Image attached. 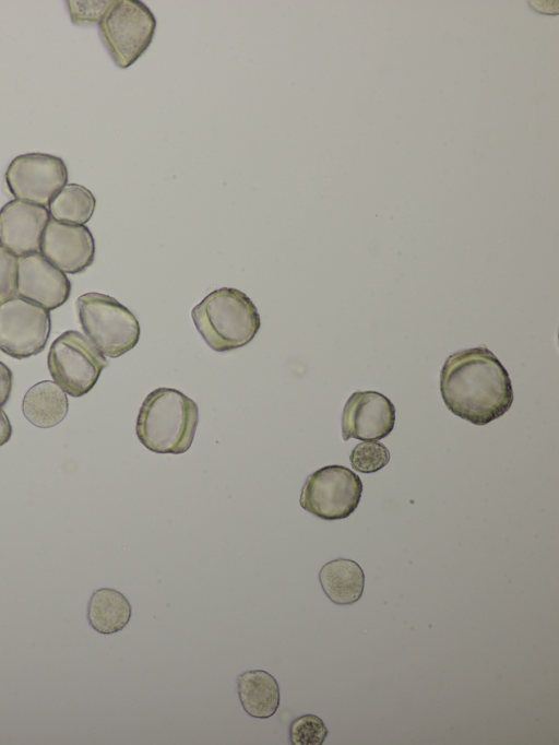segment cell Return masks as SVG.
<instances>
[{
  "label": "cell",
  "instance_id": "1",
  "mask_svg": "<svg viewBox=\"0 0 559 745\" xmlns=\"http://www.w3.org/2000/svg\"><path fill=\"white\" fill-rule=\"evenodd\" d=\"M440 392L453 414L475 425L499 418L513 402L509 374L485 345L447 358L440 374Z\"/></svg>",
  "mask_w": 559,
  "mask_h": 745
},
{
  "label": "cell",
  "instance_id": "2",
  "mask_svg": "<svg viewBox=\"0 0 559 745\" xmlns=\"http://www.w3.org/2000/svg\"><path fill=\"white\" fill-rule=\"evenodd\" d=\"M199 422L197 403L173 388H157L144 399L135 431L145 448L162 454H180L191 447Z\"/></svg>",
  "mask_w": 559,
  "mask_h": 745
},
{
  "label": "cell",
  "instance_id": "3",
  "mask_svg": "<svg viewBox=\"0 0 559 745\" xmlns=\"http://www.w3.org/2000/svg\"><path fill=\"white\" fill-rule=\"evenodd\" d=\"M194 326L215 352L247 345L261 321L253 301L241 291L222 287L207 294L191 311Z\"/></svg>",
  "mask_w": 559,
  "mask_h": 745
},
{
  "label": "cell",
  "instance_id": "4",
  "mask_svg": "<svg viewBox=\"0 0 559 745\" xmlns=\"http://www.w3.org/2000/svg\"><path fill=\"white\" fill-rule=\"evenodd\" d=\"M75 307L85 336L103 355L117 358L139 342L138 319L116 298L90 292L76 299Z\"/></svg>",
  "mask_w": 559,
  "mask_h": 745
},
{
  "label": "cell",
  "instance_id": "5",
  "mask_svg": "<svg viewBox=\"0 0 559 745\" xmlns=\"http://www.w3.org/2000/svg\"><path fill=\"white\" fill-rule=\"evenodd\" d=\"M99 36L115 64L132 66L148 48L156 29V19L139 0H115L98 23Z\"/></svg>",
  "mask_w": 559,
  "mask_h": 745
},
{
  "label": "cell",
  "instance_id": "6",
  "mask_svg": "<svg viewBox=\"0 0 559 745\" xmlns=\"http://www.w3.org/2000/svg\"><path fill=\"white\" fill-rule=\"evenodd\" d=\"M107 365L105 355L74 330L60 334L50 345L47 356L53 381L73 398L90 392Z\"/></svg>",
  "mask_w": 559,
  "mask_h": 745
},
{
  "label": "cell",
  "instance_id": "7",
  "mask_svg": "<svg viewBox=\"0 0 559 745\" xmlns=\"http://www.w3.org/2000/svg\"><path fill=\"white\" fill-rule=\"evenodd\" d=\"M362 493L360 477L343 465L323 466L306 478L299 504L323 520L347 518L357 508Z\"/></svg>",
  "mask_w": 559,
  "mask_h": 745
},
{
  "label": "cell",
  "instance_id": "8",
  "mask_svg": "<svg viewBox=\"0 0 559 745\" xmlns=\"http://www.w3.org/2000/svg\"><path fill=\"white\" fill-rule=\"evenodd\" d=\"M51 331L50 311L20 296L0 304V351L24 359L44 351Z\"/></svg>",
  "mask_w": 559,
  "mask_h": 745
},
{
  "label": "cell",
  "instance_id": "9",
  "mask_svg": "<svg viewBox=\"0 0 559 745\" xmlns=\"http://www.w3.org/2000/svg\"><path fill=\"white\" fill-rule=\"evenodd\" d=\"M4 179L16 199L48 206L51 199L68 182V169L62 158L46 153H26L8 165Z\"/></svg>",
  "mask_w": 559,
  "mask_h": 745
},
{
  "label": "cell",
  "instance_id": "10",
  "mask_svg": "<svg viewBox=\"0 0 559 745\" xmlns=\"http://www.w3.org/2000/svg\"><path fill=\"white\" fill-rule=\"evenodd\" d=\"M39 252L64 273L85 271L95 258V240L85 225H69L52 218L43 233Z\"/></svg>",
  "mask_w": 559,
  "mask_h": 745
},
{
  "label": "cell",
  "instance_id": "11",
  "mask_svg": "<svg viewBox=\"0 0 559 745\" xmlns=\"http://www.w3.org/2000/svg\"><path fill=\"white\" fill-rule=\"evenodd\" d=\"M395 407L377 391H356L346 401L342 414V438L380 440L394 427Z\"/></svg>",
  "mask_w": 559,
  "mask_h": 745
},
{
  "label": "cell",
  "instance_id": "12",
  "mask_svg": "<svg viewBox=\"0 0 559 745\" xmlns=\"http://www.w3.org/2000/svg\"><path fill=\"white\" fill-rule=\"evenodd\" d=\"M70 294L66 273L40 252L17 258V296L50 311L62 306Z\"/></svg>",
  "mask_w": 559,
  "mask_h": 745
},
{
  "label": "cell",
  "instance_id": "13",
  "mask_svg": "<svg viewBox=\"0 0 559 745\" xmlns=\"http://www.w3.org/2000/svg\"><path fill=\"white\" fill-rule=\"evenodd\" d=\"M50 220L48 209L13 199L0 209V246L14 256L39 252Z\"/></svg>",
  "mask_w": 559,
  "mask_h": 745
},
{
  "label": "cell",
  "instance_id": "14",
  "mask_svg": "<svg viewBox=\"0 0 559 745\" xmlns=\"http://www.w3.org/2000/svg\"><path fill=\"white\" fill-rule=\"evenodd\" d=\"M67 393L51 380L32 386L22 401L25 418L36 427L50 428L61 423L68 414Z\"/></svg>",
  "mask_w": 559,
  "mask_h": 745
},
{
  "label": "cell",
  "instance_id": "15",
  "mask_svg": "<svg viewBox=\"0 0 559 745\" xmlns=\"http://www.w3.org/2000/svg\"><path fill=\"white\" fill-rule=\"evenodd\" d=\"M237 690L243 710L251 717L267 719L280 706V687L266 671L251 670L237 677Z\"/></svg>",
  "mask_w": 559,
  "mask_h": 745
},
{
  "label": "cell",
  "instance_id": "16",
  "mask_svg": "<svg viewBox=\"0 0 559 745\" xmlns=\"http://www.w3.org/2000/svg\"><path fill=\"white\" fill-rule=\"evenodd\" d=\"M319 581L323 592L333 603L348 605L362 595L365 575L356 561L336 558L323 565L319 572Z\"/></svg>",
  "mask_w": 559,
  "mask_h": 745
},
{
  "label": "cell",
  "instance_id": "17",
  "mask_svg": "<svg viewBox=\"0 0 559 745\" xmlns=\"http://www.w3.org/2000/svg\"><path fill=\"white\" fill-rule=\"evenodd\" d=\"M131 613V605L121 592L102 588L92 593L86 617L94 630L102 635H111L128 625Z\"/></svg>",
  "mask_w": 559,
  "mask_h": 745
},
{
  "label": "cell",
  "instance_id": "18",
  "mask_svg": "<svg viewBox=\"0 0 559 745\" xmlns=\"http://www.w3.org/2000/svg\"><path fill=\"white\" fill-rule=\"evenodd\" d=\"M96 199L84 186L64 185L48 204L50 218L69 224H86L95 210Z\"/></svg>",
  "mask_w": 559,
  "mask_h": 745
},
{
  "label": "cell",
  "instance_id": "19",
  "mask_svg": "<svg viewBox=\"0 0 559 745\" xmlns=\"http://www.w3.org/2000/svg\"><path fill=\"white\" fill-rule=\"evenodd\" d=\"M352 468L361 473H373L385 466L390 461L388 448L376 441L358 444L350 452Z\"/></svg>",
  "mask_w": 559,
  "mask_h": 745
},
{
  "label": "cell",
  "instance_id": "20",
  "mask_svg": "<svg viewBox=\"0 0 559 745\" xmlns=\"http://www.w3.org/2000/svg\"><path fill=\"white\" fill-rule=\"evenodd\" d=\"M328 734L323 721L310 713L293 720L288 729V738L293 745H321Z\"/></svg>",
  "mask_w": 559,
  "mask_h": 745
},
{
  "label": "cell",
  "instance_id": "21",
  "mask_svg": "<svg viewBox=\"0 0 559 745\" xmlns=\"http://www.w3.org/2000/svg\"><path fill=\"white\" fill-rule=\"evenodd\" d=\"M115 0H69L67 8L73 24L99 23Z\"/></svg>",
  "mask_w": 559,
  "mask_h": 745
},
{
  "label": "cell",
  "instance_id": "22",
  "mask_svg": "<svg viewBox=\"0 0 559 745\" xmlns=\"http://www.w3.org/2000/svg\"><path fill=\"white\" fill-rule=\"evenodd\" d=\"M17 296V257L0 246V304Z\"/></svg>",
  "mask_w": 559,
  "mask_h": 745
},
{
  "label": "cell",
  "instance_id": "23",
  "mask_svg": "<svg viewBox=\"0 0 559 745\" xmlns=\"http://www.w3.org/2000/svg\"><path fill=\"white\" fill-rule=\"evenodd\" d=\"M12 371L10 368L0 362V407H2L9 400L12 390Z\"/></svg>",
  "mask_w": 559,
  "mask_h": 745
},
{
  "label": "cell",
  "instance_id": "24",
  "mask_svg": "<svg viewBox=\"0 0 559 745\" xmlns=\"http://www.w3.org/2000/svg\"><path fill=\"white\" fill-rule=\"evenodd\" d=\"M12 435V426L5 412L0 407V447L5 445Z\"/></svg>",
  "mask_w": 559,
  "mask_h": 745
}]
</instances>
